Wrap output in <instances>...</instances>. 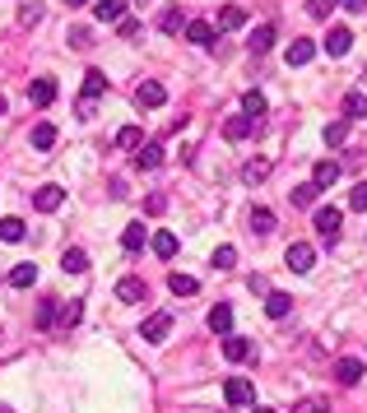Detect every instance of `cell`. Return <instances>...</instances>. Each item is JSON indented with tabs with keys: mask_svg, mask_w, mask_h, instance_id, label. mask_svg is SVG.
Returning <instances> with one entry per match:
<instances>
[{
	"mask_svg": "<svg viewBox=\"0 0 367 413\" xmlns=\"http://www.w3.org/2000/svg\"><path fill=\"white\" fill-rule=\"evenodd\" d=\"M339 223H344V214H339L335 204H321V209H316V232H321L330 246L339 242Z\"/></svg>",
	"mask_w": 367,
	"mask_h": 413,
	"instance_id": "cell-1",
	"label": "cell"
},
{
	"mask_svg": "<svg viewBox=\"0 0 367 413\" xmlns=\"http://www.w3.org/2000/svg\"><path fill=\"white\" fill-rule=\"evenodd\" d=\"M284 261H289V270H293V274H307V270L316 265V251H311L307 242H293L289 251H284Z\"/></svg>",
	"mask_w": 367,
	"mask_h": 413,
	"instance_id": "cell-2",
	"label": "cell"
},
{
	"mask_svg": "<svg viewBox=\"0 0 367 413\" xmlns=\"http://www.w3.org/2000/svg\"><path fill=\"white\" fill-rule=\"evenodd\" d=\"M223 399H228L232 409H242V404H251V399H256V385L246 381V376H232V381L223 385Z\"/></svg>",
	"mask_w": 367,
	"mask_h": 413,
	"instance_id": "cell-3",
	"label": "cell"
},
{
	"mask_svg": "<svg viewBox=\"0 0 367 413\" xmlns=\"http://www.w3.org/2000/svg\"><path fill=\"white\" fill-rule=\"evenodd\" d=\"M135 103L139 107H163V103H168V89H163L158 79H144V84L135 89Z\"/></svg>",
	"mask_w": 367,
	"mask_h": 413,
	"instance_id": "cell-4",
	"label": "cell"
},
{
	"mask_svg": "<svg viewBox=\"0 0 367 413\" xmlns=\"http://www.w3.org/2000/svg\"><path fill=\"white\" fill-rule=\"evenodd\" d=\"M33 204H37L42 214H56V209L65 204V191L61 186H37V191H33Z\"/></svg>",
	"mask_w": 367,
	"mask_h": 413,
	"instance_id": "cell-5",
	"label": "cell"
},
{
	"mask_svg": "<svg viewBox=\"0 0 367 413\" xmlns=\"http://www.w3.org/2000/svg\"><path fill=\"white\" fill-rule=\"evenodd\" d=\"M363 358H339V362H335V381L339 385H358V381H363Z\"/></svg>",
	"mask_w": 367,
	"mask_h": 413,
	"instance_id": "cell-6",
	"label": "cell"
},
{
	"mask_svg": "<svg viewBox=\"0 0 367 413\" xmlns=\"http://www.w3.org/2000/svg\"><path fill=\"white\" fill-rule=\"evenodd\" d=\"M126 5H130V0H98V5H93V19H98V24H121Z\"/></svg>",
	"mask_w": 367,
	"mask_h": 413,
	"instance_id": "cell-7",
	"label": "cell"
},
{
	"mask_svg": "<svg viewBox=\"0 0 367 413\" xmlns=\"http://www.w3.org/2000/svg\"><path fill=\"white\" fill-rule=\"evenodd\" d=\"M168 330H172V316H168V311H153L149 321H144V330H139V335L149 339V344H158V339H168Z\"/></svg>",
	"mask_w": 367,
	"mask_h": 413,
	"instance_id": "cell-8",
	"label": "cell"
},
{
	"mask_svg": "<svg viewBox=\"0 0 367 413\" xmlns=\"http://www.w3.org/2000/svg\"><path fill=\"white\" fill-rule=\"evenodd\" d=\"M311 56H316V42H311V37H293V42H289V56H284V61H289V65H307Z\"/></svg>",
	"mask_w": 367,
	"mask_h": 413,
	"instance_id": "cell-9",
	"label": "cell"
},
{
	"mask_svg": "<svg viewBox=\"0 0 367 413\" xmlns=\"http://www.w3.org/2000/svg\"><path fill=\"white\" fill-rule=\"evenodd\" d=\"M335 182H339V163L321 158V163L311 168V186H316V191H325V186H335Z\"/></svg>",
	"mask_w": 367,
	"mask_h": 413,
	"instance_id": "cell-10",
	"label": "cell"
},
{
	"mask_svg": "<svg viewBox=\"0 0 367 413\" xmlns=\"http://www.w3.org/2000/svg\"><path fill=\"white\" fill-rule=\"evenodd\" d=\"M325 51H330V56H344V51H349V46H353V33L349 28H330V33H325Z\"/></svg>",
	"mask_w": 367,
	"mask_h": 413,
	"instance_id": "cell-11",
	"label": "cell"
},
{
	"mask_svg": "<svg viewBox=\"0 0 367 413\" xmlns=\"http://www.w3.org/2000/svg\"><path fill=\"white\" fill-rule=\"evenodd\" d=\"M28 98L37 103V107H51V103H56V84H51V79H33V84H28Z\"/></svg>",
	"mask_w": 367,
	"mask_h": 413,
	"instance_id": "cell-12",
	"label": "cell"
},
{
	"mask_svg": "<svg viewBox=\"0 0 367 413\" xmlns=\"http://www.w3.org/2000/svg\"><path fill=\"white\" fill-rule=\"evenodd\" d=\"M289 311H293V297H289V292H270V297H265V316H270V321H284Z\"/></svg>",
	"mask_w": 367,
	"mask_h": 413,
	"instance_id": "cell-13",
	"label": "cell"
},
{
	"mask_svg": "<svg viewBox=\"0 0 367 413\" xmlns=\"http://www.w3.org/2000/svg\"><path fill=\"white\" fill-rule=\"evenodd\" d=\"M158 163H163V144H139V149H135V168L139 172L158 168Z\"/></svg>",
	"mask_w": 367,
	"mask_h": 413,
	"instance_id": "cell-14",
	"label": "cell"
},
{
	"mask_svg": "<svg viewBox=\"0 0 367 413\" xmlns=\"http://www.w3.org/2000/svg\"><path fill=\"white\" fill-rule=\"evenodd\" d=\"M186 42H196V46H210V42H214V28H210L205 19H191V24H186Z\"/></svg>",
	"mask_w": 367,
	"mask_h": 413,
	"instance_id": "cell-15",
	"label": "cell"
},
{
	"mask_svg": "<svg viewBox=\"0 0 367 413\" xmlns=\"http://www.w3.org/2000/svg\"><path fill=\"white\" fill-rule=\"evenodd\" d=\"M358 116H367V93H344V121H358Z\"/></svg>",
	"mask_w": 367,
	"mask_h": 413,
	"instance_id": "cell-16",
	"label": "cell"
},
{
	"mask_svg": "<svg viewBox=\"0 0 367 413\" xmlns=\"http://www.w3.org/2000/svg\"><path fill=\"white\" fill-rule=\"evenodd\" d=\"M210 330H214V335H228L232 330V306L228 302H219L214 311H210Z\"/></svg>",
	"mask_w": 367,
	"mask_h": 413,
	"instance_id": "cell-17",
	"label": "cell"
},
{
	"mask_svg": "<svg viewBox=\"0 0 367 413\" xmlns=\"http://www.w3.org/2000/svg\"><path fill=\"white\" fill-rule=\"evenodd\" d=\"M223 358H228V362H242V358H251V344H246L242 335H228L223 339Z\"/></svg>",
	"mask_w": 367,
	"mask_h": 413,
	"instance_id": "cell-18",
	"label": "cell"
},
{
	"mask_svg": "<svg viewBox=\"0 0 367 413\" xmlns=\"http://www.w3.org/2000/svg\"><path fill=\"white\" fill-rule=\"evenodd\" d=\"M251 130H256V116H246V112H242V116H232V121L223 125V135H228V139H246Z\"/></svg>",
	"mask_w": 367,
	"mask_h": 413,
	"instance_id": "cell-19",
	"label": "cell"
},
{
	"mask_svg": "<svg viewBox=\"0 0 367 413\" xmlns=\"http://www.w3.org/2000/svg\"><path fill=\"white\" fill-rule=\"evenodd\" d=\"M265 177H270V158H251V163L242 168V182H246V186L265 182Z\"/></svg>",
	"mask_w": 367,
	"mask_h": 413,
	"instance_id": "cell-20",
	"label": "cell"
},
{
	"mask_svg": "<svg viewBox=\"0 0 367 413\" xmlns=\"http://www.w3.org/2000/svg\"><path fill=\"white\" fill-rule=\"evenodd\" d=\"M153 256H158V261H172V256H177V237H172V232H153Z\"/></svg>",
	"mask_w": 367,
	"mask_h": 413,
	"instance_id": "cell-21",
	"label": "cell"
},
{
	"mask_svg": "<svg viewBox=\"0 0 367 413\" xmlns=\"http://www.w3.org/2000/svg\"><path fill=\"white\" fill-rule=\"evenodd\" d=\"M51 144H56V125L37 121V125H33V149H51Z\"/></svg>",
	"mask_w": 367,
	"mask_h": 413,
	"instance_id": "cell-22",
	"label": "cell"
},
{
	"mask_svg": "<svg viewBox=\"0 0 367 413\" xmlns=\"http://www.w3.org/2000/svg\"><path fill=\"white\" fill-rule=\"evenodd\" d=\"M61 265H65V274H84V270H89V256H84L79 246H70V251L61 256Z\"/></svg>",
	"mask_w": 367,
	"mask_h": 413,
	"instance_id": "cell-23",
	"label": "cell"
},
{
	"mask_svg": "<svg viewBox=\"0 0 367 413\" xmlns=\"http://www.w3.org/2000/svg\"><path fill=\"white\" fill-rule=\"evenodd\" d=\"M117 297H121V302H144V283H139V279H121V283H117Z\"/></svg>",
	"mask_w": 367,
	"mask_h": 413,
	"instance_id": "cell-24",
	"label": "cell"
},
{
	"mask_svg": "<svg viewBox=\"0 0 367 413\" xmlns=\"http://www.w3.org/2000/svg\"><path fill=\"white\" fill-rule=\"evenodd\" d=\"M98 93H108V75H103V70H89V75H84V98H98Z\"/></svg>",
	"mask_w": 367,
	"mask_h": 413,
	"instance_id": "cell-25",
	"label": "cell"
},
{
	"mask_svg": "<svg viewBox=\"0 0 367 413\" xmlns=\"http://www.w3.org/2000/svg\"><path fill=\"white\" fill-rule=\"evenodd\" d=\"M121 246L135 256L139 246H144V223H126V232H121Z\"/></svg>",
	"mask_w": 367,
	"mask_h": 413,
	"instance_id": "cell-26",
	"label": "cell"
},
{
	"mask_svg": "<svg viewBox=\"0 0 367 413\" xmlns=\"http://www.w3.org/2000/svg\"><path fill=\"white\" fill-rule=\"evenodd\" d=\"M24 218H0V242H24Z\"/></svg>",
	"mask_w": 367,
	"mask_h": 413,
	"instance_id": "cell-27",
	"label": "cell"
},
{
	"mask_svg": "<svg viewBox=\"0 0 367 413\" xmlns=\"http://www.w3.org/2000/svg\"><path fill=\"white\" fill-rule=\"evenodd\" d=\"M246 24V10L242 5H223V15H219V28H242Z\"/></svg>",
	"mask_w": 367,
	"mask_h": 413,
	"instance_id": "cell-28",
	"label": "cell"
},
{
	"mask_svg": "<svg viewBox=\"0 0 367 413\" xmlns=\"http://www.w3.org/2000/svg\"><path fill=\"white\" fill-rule=\"evenodd\" d=\"M270 46H275V24H260L251 33V51H270Z\"/></svg>",
	"mask_w": 367,
	"mask_h": 413,
	"instance_id": "cell-29",
	"label": "cell"
},
{
	"mask_svg": "<svg viewBox=\"0 0 367 413\" xmlns=\"http://www.w3.org/2000/svg\"><path fill=\"white\" fill-rule=\"evenodd\" d=\"M10 283H15V288H33V283H37V265H15Z\"/></svg>",
	"mask_w": 367,
	"mask_h": 413,
	"instance_id": "cell-30",
	"label": "cell"
},
{
	"mask_svg": "<svg viewBox=\"0 0 367 413\" xmlns=\"http://www.w3.org/2000/svg\"><path fill=\"white\" fill-rule=\"evenodd\" d=\"M168 288L177 292V297H191V292H200V283H196L191 274H172V279H168Z\"/></svg>",
	"mask_w": 367,
	"mask_h": 413,
	"instance_id": "cell-31",
	"label": "cell"
},
{
	"mask_svg": "<svg viewBox=\"0 0 367 413\" xmlns=\"http://www.w3.org/2000/svg\"><path fill=\"white\" fill-rule=\"evenodd\" d=\"M251 232H260V237L275 232V214H270V209H251Z\"/></svg>",
	"mask_w": 367,
	"mask_h": 413,
	"instance_id": "cell-32",
	"label": "cell"
},
{
	"mask_svg": "<svg viewBox=\"0 0 367 413\" xmlns=\"http://www.w3.org/2000/svg\"><path fill=\"white\" fill-rule=\"evenodd\" d=\"M344 139H349V121L339 116V121H330V125H325V144H344Z\"/></svg>",
	"mask_w": 367,
	"mask_h": 413,
	"instance_id": "cell-33",
	"label": "cell"
},
{
	"mask_svg": "<svg viewBox=\"0 0 367 413\" xmlns=\"http://www.w3.org/2000/svg\"><path fill=\"white\" fill-rule=\"evenodd\" d=\"M158 28H163V33H182V28H186L182 10H163V19H158Z\"/></svg>",
	"mask_w": 367,
	"mask_h": 413,
	"instance_id": "cell-34",
	"label": "cell"
},
{
	"mask_svg": "<svg viewBox=\"0 0 367 413\" xmlns=\"http://www.w3.org/2000/svg\"><path fill=\"white\" fill-rule=\"evenodd\" d=\"M144 144V135H139V125H126L121 135H117V149H139Z\"/></svg>",
	"mask_w": 367,
	"mask_h": 413,
	"instance_id": "cell-35",
	"label": "cell"
},
{
	"mask_svg": "<svg viewBox=\"0 0 367 413\" xmlns=\"http://www.w3.org/2000/svg\"><path fill=\"white\" fill-rule=\"evenodd\" d=\"M242 112H246V116H265V98H260V93L251 89V93L242 98Z\"/></svg>",
	"mask_w": 367,
	"mask_h": 413,
	"instance_id": "cell-36",
	"label": "cell"
},
{
	"mask_svg": "<svg viewBox=\"0 0 367 413\" xmlns=\"http://www.w3.org/2000/svg\"><path fill=\"white\" fill-rule=\"evenodd\" d=\"M289 195H293V204H316V186H311V182H307V186H293Z\"/></svg>",
	"mask_w": 367,
	"mask_h": 413,
	"instance_id": "cell-37",
	"label": "cell"
},
{
	"mask_svg": "<svg viewBox=\"0 0 367 413\" xmlns=\"http://www.w3.org/2000/svg\"><path fill=\"white\" fill-rule=\"evenodd\" d=\"M232 265H237V251H232V246H219L214 251V270H232Z\"/></svg>",
	"mask_w": 367,
	"mask_h": 413,
	"instance_id": "cell-38",
	"label": "cell"
},
{
	"mask_svg": "<svg viewBox=\"0 0 367 413\" xmlns=\"http://www.w3.org/2000/svg\"><path fill=\"white\" fill-rule=\"evenodd\" d=\"M19 24H24V28L42 24V5H24V10H19Z\"/></svg>",
	"mask_w": 367,
	"mask_h": 413,
	"instance_id": "cell-39",
	"label": "cell"
},
{
	"mask_svg": "<svg viewBox=\"0 0 367 413\" xmlns=\"http://www.w3.org/2000/svg\"><path fill=\"white\" fill-rule=\"evenodd\" d=\"M79 316H84V306H79V302H65L61 306V325H79Z\"/></svg>",
	"mask_w": 367,
	"mask_h": 413,
	"instance_id": "cell-40",
	"label": "cell"
},
{
	"mask_svg": "<svg viewBox=\"0 0 367 413\" xmlns=\"http://www.w3.org/2000/svg\"><path fill=\"white\" fill-rule=\"evenodd\" d=\"M349 209H367V182L353 186V195H349Z\"/></svg>",
	"mask_w": 367,
	"mask_h": 413,
	"instance_id": "cell-41",
	"label": "cell"
},
{
	"mask_svg": "<svg viewBox=\"0 0 367 413\" xmlns=\"http://www.w3.org/2000/svg\"><path fill=\"white\" fill-rule=\"evenodd\" d=\"M51 321H56V306H51V302H42V306H37V325H42V330H46V325H51Z\"/></svg>",
	"mask_w": 367,
	"mask_h": 413,
	"instance_id": "cell-42",
	"label": "cell"
},
{
	"mask_svg": "<svg viewBox=\"0 0 367 413\" xmlns=\"http://www.w3.org/2000/svg\"><path fill=\"white\" fill-rule=\"evenodd\" d=\"M325 409H330L325 399H302V404H298V413H325Z\"/></svg>",
	"mask_w": 367,
	"mask_h": 413,
	"instance_id": "cell-43",
	"label": "cell"
},
{
	"mask_svg": "<svg viewBox=\"0 0 367 413\" xmlns=\"http://www.w3.org/2000/svg\"><path fill=\"white\" fill-rule=\"evenodd\" d=\"M307 10H311V19H325L330 15V0H307Z\"/></svg>",
	"mask_w": 367,
	"mask_h": 413,
	"instance_id": "cell-44",
	"label": "cell"
},
{
	"mask_svg": "<svg viewBox=\"0 0 367 413\" xmlns=\"http://www.w3.org/2000/svg\"><path fill=\"white\" fill-rule=\"evenodd\" d=\"M144 209H149V214H163V209H168V200H163V195H149V200H144Z\"/></svg>",
	"mask_w": 367,
	"mask_h": 413,
	"instance_id": "cell-45",
	"label": "cell"
},
{
	"mask_svg": "<svg viewBox=\"0 0 367 413\" xmlns=\"http://www.w3.org/2000/svg\"><path fill=\"white\" fill-rule=\"evenodd\" d=\"M117 33H121V37H135L139 24H135V19H121V24H117Z\"/></svg>",
	"mask_w": 367,
	"mask_h": 413,
	"instance_id": "cell-46",
	"label": "cell"
},
{
	"mask_svg": "<svg viewBox=\"0 0 367 413\" xmlns=\"http://www.w3.org/2000/svg\"><path fill=\"white\" fill-rule=\"evenodd\" d=\"M70 46H89V28H75V33H70Z\"/></svg>",
	"mask_w": 367,
	"mask_h": 413,
	"instance_id": "cell-47",
	"label": "cell"
},
{
	"mask_svg": "<svg viewBox=\"0 0 367 413\" xmlns=\"http://www.w3.org/2000/svg\"><path fill=\"white\" fill-rule=\"evenodd\" d=\"M339 5H344V10H353V15H363V10H367V0H339Z\"/></svg>",
	"mask_w": 367,
	"mask_h": 413,
	"instance_id": "cell-48",
	"label": "cell"
},
{
	"mask_svg": "<svg viewBox=\"0 0 367 413\" xmlns=\"http://www.w3.org/2000/svg\"><path fill=\"white\" fill-rule=\"evenodd\" d=\"M0 116H5V93H0Z\"/></svg>",
	"mask_w": 367,
	"mask_h": 413,
	"instance_id": "cell-49",
	"label": "cell"
},
{
	"mask_svg": "<svg viewBox=\"0 0 367 413\" xmlns=\"http://www.w3.org/2000/svg\"><path fill=\"white\" fill-rule=\"evenodd\" d=\"M65 5H84V0H65Z\"/></svg>",
	"mask_w": 367,
	"mask_h": 413,
	"instance_id": "cell-50",
	"label": "cell"
},
{
	"mask_svg": "<svg viewBox=\"0 0 367 413\" xmlns=\"http://www.w3.org/2000/svg\"><path fill=\"white\" fill-rule=\"evenodd\" d=\"M256 413H275V409H256Z\"/></svg>",
	"mask_w": 367,
	"mask_h": 413,
	"instance_id": "cell-51",
	"label": "cell"
}]
</instances>
